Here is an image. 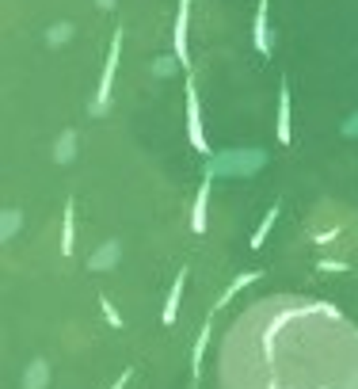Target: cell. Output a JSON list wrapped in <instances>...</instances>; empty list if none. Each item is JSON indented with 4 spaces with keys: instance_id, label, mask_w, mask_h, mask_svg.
Wrapping results in <instances>:
<instances>
[{
    "instance_id": "ffe728a7",
    "label": "cell",
    "mask_w": 358,
    "mask_h": 389,
    "mask_svg": "<svg viewBox=\"0 0 358 389\" xmlns=\"http://www.w3.org/2000/svg\"><path fill=\"white\" fill-rule=\"evenodd\" d=\"M99 309H103V321L111 324V328H123V317H118V309L111 306V298H99Z\"/></svg>"
},
{
    "instance_id": "2e32d148",
    "label": "cell",
    "mask_w": 358,
    "mask_h": 389,
    "mask_svg": "<svg viewBox=\"0 0 358 389\" xmlns=\"http://www.w3.org/2000/svg\"><path fill=\"white\" fill-rule=\"evenodd\" d=\"M73 34H76V23H69V19L46 27V42L50 46H65V42H73Z\"/></svg>"
},
{
    "instance_id": "4fadbf2b",
    "label": "cell",
    "mask_w": 358,
    "mask_h": 389,
    "mask_svg": "<svg viewBox=\"0 0 358 389\" xmlns=\"http://www.w3.org/2000/svg\"><path fill=\"white\" fill-rule=\"evenodd\" d=\"M278 214H282V202H275V207L267 210V218H263L260 222V229L252 233V240H248V244H252V249H263V240L271 237V229H275V222H278Z\"/></svg>"
},
{
    "instance_id": "3957f363",
    "label": "cell",
    "mask_w": 358,
    "mask_h": 389,
    "mask_svg": "<svg viewBox=\"0 0 358 389\" xmlns=\"http://www.w3.org/2000/svg\"><path fill=\"white\" fill-rule=\"evenodd\" d=\"M118 58H123V27H114V39L107 46V61H103V73H99V88H96V100H92V115L103 118L107 107H111V92H114V73H118Z\"/></svg>"
},
{
    "instance_id": "9a60e30c",
    "label": "cell",
    "mask_w": 358,
    "mask_h": 389,
    "mask_svg": "<svg viewBox=\"0 0 358 389\" xmlns=\"http://www.w3.org/2000/svg\"><path fill=\"white\" fill-rule=\"evenodd\" d=\"M19 229H23V210L4 207V218H0V237H4V240H12Z\"/></svg>"
},
{
    "instance_id": "7c38bea8",
    "label": "cell",
    "mask_w": 358,
    "mask_h": 389,
    "mask_svg": "<svg viewBox=\"0 0 358 389\" xmlns=\"http://www.w3.org/2000/svg\"><path fill=\"white\" fill-rule=\"evenodd\" d=\"M206 210H210V180H202L195 195V210H191V233H198V237L206 233Z\"/></svg>"
},
{
    "instance_id": "52a82bcc",
    "label": "cell",
    "mask_w": 358,
    "mask_h": 389,
    "mask_svg": "<svg viewBox=\"0 0 358 389\" xmlns=\"http://www.w3.org/2000/svg\"><path fill=\"white\" fill-rule=\"evenodd\" d=\"M118 260H123V244H118V240H103L84 264H88V271H114Z\"/></svg>"
},
{
    "instance_id": "cb8c5ba5",
    "label": "cell",
    "mask_w": 358,
    "mask_h": 389,
    "mask_svg": "<svg viewBox=\"0 0 358 389\" xmlns=\"http://www.w3.org/2000/svg\"><path fill=\"white\" fill-rule=\"evenodd\" d=\"M96 8H103V12H111V8H114V0H96Z\"/></svg>"
},
{
    "instance_id": "7a4b0ae2",
    "label": "cell",
    "mask_w": 358,
    "mask_h": 389,
    "mask_svg": "<svg viewBox=\"0 0 358 389\" xmlns=\"http://www.w3.org/2000/svg\"><path fill=\"white\" fill-rule=\"evenodd\" d=\"M267 168V149L260 145H240V149H218L202 165V180H252Z\"/></svg>"
},
{
    "instance_id": "44dd1931",
    "label": "cell",
    "mask_w": 358,
    "mask_h": 389,
    "mask_svg": "<svg viewBox=\"0 0 358 389\" xmlns=\"http://www.w3.org/2000/svg\"><path fill=\"white\" fill-rule=\"evenodd\" d=\"M339 134L343 138H350V141H358V111H350V115L339 123Z\"/></svg>"
},
{
    "instance_id": "e0dca14e",
    "label": "cell",
    "mask_w": 358,
    "mask_h": 389,
    "mask_svg": "<svg viewBox=\"0 0 358 389\" xmlns=\"http://www.w3.org/2000/svg\"><path fill=\"white\" fill-rule=\"evenodd\" d=\"M149 69H153V76H160L164 81V76H176V69H183V61H179L176 54H156Z\"/></svg>"
},
{
    "instance_id": "8992f818",
    "label": "cell",
    "mask_w": 358,
    "mask_h": 389,
    "mask_svg": "<svg viewBox=\"0 0 358 389\" xmlns=\"http://www.w3.org/2000/svg\"><path fill=\"white\" fill-rule=\"evenodd\" d=\"M267 12H271V0H260L255 4V23H252V42H255V50L267 54L275 50V34H271V23H267Z\"/></svg>"
},
{
    "instance_id": "30bf717a",
    "label": "cell",
    "mask_w": 358,
    "mask_h": 389,
    "mask_svg": "<svg viewBox=\"0 0 358 389\" xmlns=\"http://www.w3.org/2000/svg\"><path fill=\"white\" fill-rule=\"evenodd\" d=\"M73 240H76V202H65V214H61V256L73 260Z\"/></svg>"
},
{
    "instance_id": "ba28073f",
    "label": "cell",
    "mask_w": 358,
    "mask_h": 389,
    "mask_svg": "<svg viewBox=\"0 0 358 389\" xmlns=\"http://www.w3.org/2000/svg\"><path fill=\"white\" fill-rule=\"evenodd\" d=\"M187 267H179V275H176V282H171V290H168V302H164V313H160V324H176V313H179V302H183V286H187Z\"/></svg>"
},
{
    "instance_id": "5bb4252c",
    "label": "cell",
    "mask_w": 358,
    "mask_h": 389,
    "mask_svg": "<svg viewBox=\"0 0 358 389\" xmlns=\"http://www.w3.org/2000/svg\"><path fill=\"white\" fill-rule=\"evenodd\" d=\"M252 282H260V271H244V275H236V279L229 282V290H225V294H221V298H218V309H225L229 302L236 298V290H244V286H252Z\"/></svg>"
},
{
    "instance_id": "6da1fadb",
    "label": "cell",
    "mask_w": 358,
    "mask_h": 389,
    "mask_svg": "<svg viewBox=\"0 0 358 389\" xmlns=\"http://www.w3.org/2000/svg\"><path fill=\"white\" fill-rule=\"evenodd\" d=\"M213 389H358V324L320 298H260L221 336Z\"/></svg>"
},
{
    "instance_id": "ac0fdd59",
    "label": "cell",
    "mask_w": 358,
    "mask_h": 389,
    "mask_svg": "<svg viewBox=\"0 0 358 389\" xmlns=\"http://www.w3.org/2000/svg\"><path fill=\"white\" fill-rule=\"evenodd\" d=\"M206 339H210V321L198 328V344H195V355H191V366H195V378H202V359H206Z\"/></svg>"
},
{
    "instance_id": "9c48e42d",
    "label": "cell",
    "mask_w": 358,
    "mask_h": 389,
    "mask_svg": "<svg viewBox=\"0 0 358 389\" xmlns=\"http://www.w3.org/2000/svg\"><path fill=\"white\" fill-rule=\"evenodd\" d=\"M76 149H81L76 130H61V134H57V141H54V165H73Z\"/></svg>"
},
{
    "instance_id": "277c9868",
    "label": "cell",
    "mask_w": 358,
    "mask_h": 389,
    "mask_svg": "<svg viewBox=\"0 0 358 389\" xmlns=\"http://www.w3.org/2000/svg\"><path fill=\"white\" fill-rule=\"evenodd\" d=\"M187 138H191V145H195V153H210V141H206V126H202V103H198L195 76H187Z\"/></svg>"
},
{
    "instance_id": "8fae6325",
    "label": "cell",
    "mask_w": 358,
    "mask_h": 389,
    "mask_svg": "<svg viewBox=\"0 0 358 389\" xmlns=\"http://www.w3.org/2000/svg\"><path fill=\"white\" fill-rule=\"evenodd\" d=\"M293 130H290V84H278V141L282 145H290Z\"/></svg>"
},
{
    "instance_id": "603a6c76",
    "label": "cell",
    "mask_w": 358,
    "mask_h": 389,
    "mask_svg": "<svg viewBox=\"0 0 358 389\" xmlns=\"http://www.w3.org/2000/svg\"><path fill=\"white\" fill-rule=\"evenodd\" d=\"M126 381H130V370H123V378L114 381V386H111V389H126Z\"/></svg>"
},
{
    "instance_id": "d6986e66",
    "label": "cell",
    "mask_w": 358,
    "mask_h": 389,
    "mask_svg": "<svg viewBox=\"0 0 358 389\" xmlns=\"http://www.w3.org/2000/svg\"><path fill=\"white\" fill-rule=\"evenodd\" d=\"M42 386H46V363H42V359H34L31 370H27V386L23 389H42Z\"/></svg>"
},
{
    "instance_id": "5b68a950",
    "label": "cell",
    "mask_w": 358,
    "mask_h": 389,
    "mask_svg": "<svg viewBox=\"0 0 358 389\" xmlns=\"http://www.w3.org/2000/svg\"><path fill=\"white\" fill-rule=\"evenodd\" d=\"M187 23H191V0H179V12H176V34H171V54L183 61V69L191 65V54H187Z\"/></svg>"
},
{
    "instance_id": "7402d4cb",
    "label": "cell",
    "mask_w": 358,
    "mask_h": 389,
    "mask_svg": "<svg viewBox=\"0 0 358 389\" xmlns=\"http://www.w3.org/2000/svg\"><path fill=\"white\" fill-rule=\"evenodd\" d=\"M320 271H347V264H339V260H320Z\"/></svg>"
}]
</instances>
